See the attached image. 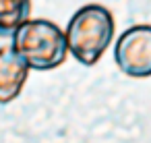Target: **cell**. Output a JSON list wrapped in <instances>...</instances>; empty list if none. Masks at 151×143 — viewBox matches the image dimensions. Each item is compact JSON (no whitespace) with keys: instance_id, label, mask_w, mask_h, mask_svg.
Listing matches in <instances>:
<instances>
[{"instance_id":"obj_1","label":"cell","mask_w":151,"mask_h":143,"mask_svg":"<svg viewBox=\"0 0 151 143\" xmlns=\"http://www.w3.org/2000/svg\"><path fill=\"white\" fill-rule=\"evenodd\" d=\"M114 17L104 4L81 6L66 25V46L75 60L85 66H93L106 54L114 40Z\"/></svg>"},{"instance_id":"obj_2","label":"cell","mask_w":151,"mask_h":143,"mask_svg":"<svg viewBox=\"0 0 151 143\" xmlns=\"http://www.w3.org/2000/svg\"><path fill=\"white\" fill-rule=\"evenodd\" d=\"M13 50L33 71H52L66 60L64 31L48 19H29L13 35Z\"/></svg>"},{"instance_id":"obj_3","label":"cell","mask_w":151,"mask_h":143,"mask_svg":"<svg viewBox=\"0 0 151 143\" xmlns=\"http://www.w3.org/2000/svg\"><path fill=\"white\" fill-rule=\"evenodd\" d=\"M114 60L126 77H151V25L141 23L124 29L114 46Z\"/></svg>"},{"instance_id":"obj_4","label":"cell","mask_w":151,"mask_h":143,"mask_svg":"<svg viewBox=\"0 0 151 143\" xmlns=\"http://www.w3.org/2000/svg\"><path fill=\"white\" fill-rule=\"evenodd\" d=\"M29 71L31 69L13 50V46L0 48V104H9L19 98L27 83Z\"/></svg>"},{"instance_id":"obj_5","label":"cell","mask_w":151,"mask_h":143,"mask_svg":"<svg viewBox=\"0 0 151 143\" xmlns=\"http://www.w3.org/2000/svg\"><path fill=\"white\" fill-rule=\"evenodd\" d=\"M31 17V0H0V38H13Z\"/></svg>"}]
</instances>
